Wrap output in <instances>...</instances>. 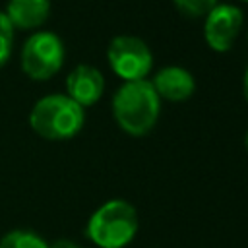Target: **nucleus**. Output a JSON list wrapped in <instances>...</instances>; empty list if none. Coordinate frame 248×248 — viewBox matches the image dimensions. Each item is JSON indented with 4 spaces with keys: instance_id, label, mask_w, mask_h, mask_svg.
Returning a JSON list of instances; mask_svg holds the SVG:
<instances>
[{
    "instance_id": "2",
    "label": "nucleus",
    "mask_w": 248,
    "mask_h": 248,
    "mask_svg": "<svg viewBox=\"0 0 248 248\" xmlns=\"http://www.w3.org/2000/svg\"><path fill=\"white\" fill-rule=\"evenodd\" d=\"M140 229L136 207L126 200H108L87 221V236L99 248H124Z\"/></svg>"
},
{
    "instance_id": "1",
    "label": "nucleus",
    "mask_w": 248,
    "mask_h": 248,
    "mask_svg": "<svg viewBox=\"0 0 248 248\" xmlns=\"http://www.w3.org/2000/svg\"><path fill=\"white\" fill-rule=\"evenodd\" d=\"M161 99L149 79L124 81L112 97V112L118 126L132 134H147L159 118Z\"/></svg>"
},
{
    "instance_id": "4",
    "label": "nucleus",
    "mask_w": 248,
    "mask_h": 248,
    "mask_svg": "<svg viewBox=\"0 0 248 248\" xmlns=\"http://www.w3.org/2000/svg\"><path fill=\"white\" fill-rule=\"evenodd\" d=\"M107 58L116 76L124 81L145 79L153 66V54L147 43L134 35H116L107 48Z\"/></svg>"
},
{
    "instance_id": "7",
    "label": "nucleus",
    "mask_w": 248,
    "mask_h": 248,
    "mask_svg": "<svg viewBox=\"0 0 248 248\" xmlns=\"http://www.w3.org/2000/svg\"><path fill=\"white\" fill-rule=\"evenodd\" d=\"M105 89V78L103 74L89 66V64H78L66 78V91L72 101H76L79 107H89L97 103Z\"/></svg>"
},
{
    "instance_id": "15",
    "label": "nucleus",
    "mask_w": 248,
    "mask_h": 248,
    "mask_svg": "<svg viewBox=\"0 0 248 248\" xmlns=\"http://www.w3.org/2000/svg\"><path fill=\"white\" fill-rule=\"evenodd\" d=\"M246 147H248V132H246Z\"/></svg>"
},
{
    "instance_id": "11",
    "label": "nucleus",
    "mask_w": 248,
    "mask_h": 248,
    "mask_svg": "<svg viewBox=\"0 0 248 248\" xmlns=\"http://www.w3.org/2000/svg\"><path fill=\"white\" fill-rule=\"evenodd\" d=\"M12 43H14V25L10 23L8 16L0 12V66H4V62L10 58Z\"/></svg>"
},
{
    "instance_id": "13",
    "label": "nucleus",
    "mask_w": 248,
    "mask_h": 248,
    "mask_svg": "<svg viewBox=\"0 0 248 248\" xmlns=\"http://www.w3.org/2000/svg\"><path fill=\"white\" fill-rule=\"evenodd\" d=\"M48 248H79L76 242H72V240H68V238H58V240H54L52 244H48Z\"/></svg>"
},
{
    "instance_id": "16",
    "label": "nucleus",
    "mask_w": 248,
    "mask_h": 248,
    "mask_svg": "<svg viewBox=\"0 0 248 248\" xmlns=\"http://www.w3.org/2000/svg\"><path fill=\"white\" fill-rule=\"evenodd\" d=\"M242 2H248V0H242Z\"/></svg>"
},
{
    "instance_id": "12",
    "label": "nucleus",
    "mask_w": 248,
    "mask_h": 248,
    "mask_svg": "<svg viewBox=\"0 0 248 248\" xmlns=\"http://www.w3.org/2000/svg\"><path fill=\"white\" fill-rule=\"evenodd\" d=\"M174 4L182 14L190 17H198V16H207L209 10L217 6V0H174Z\"/></svg>"
},
{
    "instance_id": "9",
    "label": "nucleus",
    "mask_w": 248,
    "mask_h": 248,
    "mask_svg": "<svg viewBox=\"0 0 248 248\" xmlns=\"http://www.w3.org/2000/svg\"><path fill=\"white\" fill-rule=\"evenodd\" d=\"M50 12V0H10L4 12L12 25L31 29L41 25Z\"/></svg>"
},
{
    "instance_id": "5",
    "label": "nucleus",
    "mask_w": 248,
    "mask_h": 248,
    "mask_svg": "<svg viewBox=\"0 0 248 248\" xmlns=\"http://www.w3.org/2000/svg\"><path fill=\"white\" fill-rule=\"evenodd\" d=\"M64 62L62 39L52 31L33 33L21 50V68L33 79H48Z\"/></svg>"
},
{
    "instance_id": "10",
    "label": "nucleus",
    "mask_w": 248,
    "mask_h": 248,
    "mask_svg": "<svg viewBox=\"0 0 248 248\" xmlns=\"http://www.w3.org/2000/svg\"><path fill=\"white\" fill-rule=\"evenodd\" d=\"M0 248H48L46 240L33 231L16 229L0 238Z\"/></svg>"
},
{
    "instance_id": "3",
    "label": "nucleus",
    "mask_w": 248,
    "mask_h": 248,
    "mask_svg": "<svg viewBox=\"0 0 248 248\" xmlns=\"http://www.w3.org/2000/svg\"><path fill=\"white\" fill-rule=\"evenodd\" d=\"M85 122L83 107L72 101L68 95H46L39 99L29 114L31 128L45 140H70Z\"/></svg>"
},
{
    "instance_id": "8",
    "label": "nucleus",
    "mask_w": 248,
    "mask_h": 248,
    "mask_svg": "<svg viewBox=\"0 0 248 248\" xmlns=\"http://www.w3.org/2000/svg\"><path fill=\"white\" fill-rule=\"evenodd\" d=\"M151 83H153L159 99H167V101H184L196 89L194 76L186 68H180V66L161 68L155 74Z\"/></svg>"
},
{
    "instance_id": "6",
    "label": "nucleus",
    "mask_w": 248,
    "mask_h": 248,
    "mask_svg": "<svg viewBox=\"0 0 248 248\" xmlns=\"http://www.w3.org/2000/svg\"><path fill=\"white\" fill-rule=\"evenodd\" d=\"M242 27V12L232 4H217L209 10L203 23L207 45L217 52H227Z\"/></svg>"
},
{
    "instance_id": "14",
    "label": "nucleus",
    "mask_w": 248,
    "mask_h": 248,
    "mask_svg": "<svg viewBox=\"0 0 248 248\" xmlns=\"http://www.w3.org/2000/svg\"><path fill=\"white\" fill-rule=\"evenodd\" d=\"M242 89H244V97H246V101H248V68H246V72H244V79H242Z\"/></svg>"
}]
</instances>
